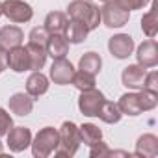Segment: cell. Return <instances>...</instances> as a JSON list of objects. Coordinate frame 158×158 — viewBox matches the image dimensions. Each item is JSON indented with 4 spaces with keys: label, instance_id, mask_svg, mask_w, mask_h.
<instances>
[{
    "label": "cell",
    "instance_id": "obj_1",
    "mask_svg": "<svg viewBox=\"0 0 158 158\" xmlns=\"http://www.w3.org/2000/svg\"><path fill=\"white\" fill-rule=\"evenodd\" d=\"M67 17L88 26V30H95L101 24V8L89 0H73L67 6Z\"/></svg>",
    "mask_w": 158,
    "mask_h": 158
},
{
    "label": "cell",
    "instance_id": "obj_2",
    "mask_svg": "<svg viewBox=\"0 0 158 158\" xmlns=\"http://www.w3.org/2000/svg\"><path fill=\"white\" fill-rule=\"evenodd\" d=\"M58 136H60V141H58V147L54 151L56 156H61V158H71L78 152L80 149V132H78V125L73 123V121H63L61 127L58 128Z\"/></svg>",
    "mask_w": 158,
    "mask_h": 158
},
{
    "label": "cell",
    "instance_id": "obj_3",
    "mask_svg": "<svg viewBox=\"0 0 158 158\" xmlns=\"http://www.w3.org/2000/svg\"><path fill=\"white\" fill-rule=\"evenodd\" d=\"M58 141H60V136H58V128L54 127H45L41 128L34 138H32V154L35 158H47L50 156L56 147H58Z\"/></svg>",
    "mask_w": 158,
    "mask_h": 158
},
{
    "label": "cell",
    "instance_id": "obj_4",
    "mask_svg": "<svg viewBox=\"0 0 158 158\" xmlns=\"http://www.w3.org/2000/svg\"><path fill=\"white\" fill-rule=\"evenodd\" d=\"M2 15L8 17L13 24H24L30 23L34 17V10L24 0H4L2 2Z\"/></svg>",
    "mask_w": 158,
    "mask_h": 158
},
{
    "label": "cell",
    "instance_id": "obj_5",
    "mask_svg": "<svg viewBox=\"0 0 158 158\" xmlns=\"http://www.w3.org/2000/svg\"><path fill=\"white\" fill-rule=\"evenodd\" d=\"M128 19H130V11L123 10L115 0L106 2L101 8V23L108 28H123L125 24H128Z\"/></svg>",
    "mask_w": 158,
    "mask_h": 158
},
{
    "label": "cell",
    "instance_id": "obj_6",
    "mask_svg": "<svg viewBox=\"0 0 158 158\" xmlns=\"http://www.w3.org/2000/svg\"><path fill=\"white\" fill-rule=\"evenodd\" d=\"M104 93L99 91L97 88L80 91V97H78V110L82 112V115L86 117H97L101 104L104 102Z\"/></svg>",
    "mask_w": 158,
    "mask_h": 158
},
{
    "label": "cell",
    "instance_id": "obj_7",
    "mask_svg": "<svg viewBox=\"0 0 158 158\" xmlns=\"http://www.w3.org/2000/svg\"><path fill=\"white\" fill-rule=\"evenodd\" d=\"M32 130L28 127H11L6 134V145L11 152H23L32 143Z\"/></svg>",
    "mask_w": 158,
    "mask_h": 158
},
{
    "label": "cell",
    "instance_id": "obj_8",
    "mask_svg": "<svg viewBox=\"0 0 158 158\" xmlns=\"http://www.w3.org/2000/svg\"><path fill=\"white\" fill-rule=\"evenodd\" d=\"M74 74V67L67 58H56L52 60L50 71H48V78L56 84V86H67L71 84V78Z\"/></svg>",
    "mask_w": 158,
    "mask_h": 158
},
{
    "label": "cell",
    "instance_id": "obj_9",
    "mask_svg": "<svg viewBox=\"0 0 158 158\" xmlns=\"http://www.w3.org/2000/svg\"><path fill=\"white\" fill-rule=\"evenodd\" d=\"M134 48H136L134 39L128 34H115L108 39V50L117 60H127L128 56H132Z\"/></svg>",
    "mask_w": 158,
    "mask_h": 158
},
{
    "label": "cell",
    "instance_id": "obj_10",
    "mask_svg": "<svg viewBox=\"0 0 158 158\" xmlns=\"http://www.w3.org/2000/svg\"><path fill=\"white\" fill-rule=\"evenodd\" d=\"M136 60L141 67L151 69L158 65V47L154 39H145L143 43L138 45L136 48Z\"/></svg>",
    "mask_w": 158,
    "mask_h": 158
},
{
    "label": "cell",
    "instance_id": "obj_11",
    "mask_svg": "<svg viewBox=\"0 0 158 158\" xmlns=\"http://www.w3.org/2000/svg\"><path fill=\"white\" fill-rule=\"evenodd\" d=\"M145 74H147V69L145 67H141L139 63H132V65H128V67L123 69V73H121V82H123L125 88L138 91V89L143 88V78H145Z\"/></svg>",
    "mask_w": 158,
    "mask_h": 158
},
{
    "label": "cell",
    "instance_id": "obj_12",
    "mask_svg": "<svg viewBox=\"0 0 158 158\" xmlns=\"http://www.w3.org/2000/svg\"><path fill=\"white\" fill-rule=\"evenodd\" d=\"M8 67L13 73L30 71V56H28L26 47L19 45V47H13V48L8 50Z\"/></svg>",
    "mask_w": 158,
    "mask_h": 158
},
{
    "label": "cell",
    "instance_id": "obj_13",
    "mask_svg": "<svg viewBox=\"0 0 158 158\" xmlns=\"http://www.w3.org/2000/svg\"><path fill=\"white\" fill-rule=\"evenodd\" d=\"M48 86H50V78L47 74H43L41 71H32V74L26 80V93L34 99H39L48 91Z\"/></svg>",
    "mask_w": 158,
    "mask_h": 158
},
{
    "label": "cell",
    "instance_id": "obj_14",
    "mask_svg": "<svg viewBox=\"0 0 158 158\" xmlns=\"http://www.w3.org/2000/svg\"><path fill=\"white\" fill-rule=\"evenodd\" d=\"M8 106H10L11 114H15L19 117H26L34 110V97H30L28 93H13L8 99Z\"/></svg>",
    "mask_w": 158,
    "mask_h": 158
},
{
    "label": "cell",
    "instance_id": "obj_15",
    "mask_svg": "<svg viewBox=\"0 0 158 158\" xmlns=\"http://www.w3.org/2000/svg\"><path fill=\"white\" fill-rule=\"evenodd\" d=\"M45 50H47V56H50L52 60L65 58L69 54V41L65 39L63 34H50L45 45Z\"/></svg>",
    "mask_w": 158,
    "mask_h": 158
},
{
    "label": "cell",
    "instance_id": "obj_16",
    "mask_svg": "<svg viewBox=\"0 0 158 158\" xmlns=\"http://www.w3.org/2000/svg\"><path fill=\"white\" fill-rule=\"evenodd\" d=\"M158 154V138L154 134H143L136 141V151L134 156H143V158H154Z\"/></svg>",
    "mask_w": 158,
    "mask_h": 158
},
{
    "label": "cell",
    "instance_id": "obj_17",
    "mask_svg": "<svg viewBox=\"0 0 158 158\" xmlns=\"http://www.w3.org/2000/svg\"><path fill=\"white\" fill-rule=\"evenodd\" d=\"M24 41V32L15 26V24H8L4 28H0V45H2L4 48H13V47H19L23 45Z\"/></svg>",
    "mask_w": 158,
    "mask_h": 158
},
{
    "label": "cell",
    "instance_id": "obj_18",
    "mask_svg": "<svg viewBox=\"0 0 158 158\" xmlns=\"http://www.w3.org/2000/svg\"><path fill=\"white\" fill-rule=\"evenodd\" d=\"M117 106L121 110L123 115H130V117H136L141 112V106H139V99H138V91H128V93H123L117 101Z\"/></svg>",
    "mask_w": 158,
    "mask_h": 158
},
{
    "label": "cell",
    "instance_id": "obj_19",
    "mask_svg": "<svg viewBox=\"0 0 158 158\" xmlns=\"http://www.w3.org/2000/svg\"><path fill=\"white\" fill-rule=\"evenodd\" d=\"M88 34H89V30H88L86 24L78 23V21H73V19H69L67 28H65V32H63V35H65V39L69 41V45L84 43L86 37H88Z\"/></svg>",
    "mask_w": 158,
    "mask_h": 158
},
{
    "label": "cell",
    "instance_id": "obj_20",
    "mask_svg": "<svg viewBox=\"0 0 158 158\" xmlns=\"http://www.w3.org/2000/svg\"><path fill=\"white\" fill-rule=\"evenodd\" d=\"M67 23H69V17L67 13L63 11H50L47 17H45V28L48 34H63L65 28H67Z\"/></svg>",
    "mask_w": 158,
    "mask_h": 158
},
{
    "label": "cell",
    "instance_id": "obj_21",
    "mask_svg": "<svg viewBox=\"0 0 158 158\" xmlns=\"http://www.w3.org/2000/svg\"><path fill=\"white\" fill-rule=\"evenodd\" d=\"M97 117H99L102 123H106V125H115V123L121 121L123 114H121L117 102H112V101H106V99H104V102H102L101 108H99Z\"/></svg>",
    "mask_w": 158,
    "mask_h": 158
},
{
    "label": "cell",
    "instance_id": "obj_22",
    "mask_svg": "<svg viewBox=\"0 0 158 158\" xmlns=\"http://www.w3.org/2000/svg\"><path fill=\"white\" fill-rule=\"evenodd\" d=\"M78 69L97 76V74L101 73V69H102V58H101V54H97V52H93V50L82 54L80 60H78Z\"/></svg>",
    "mask_w": 158,
    "mask_h": 158
},
{
    "label": "cell",
    "instance_id": "obj_23",
    "mask_svg": "<svg viewBox=\"0 0 158 158\" xmlns=\"http://www.w3.org/2000/svg\"><path fill=\"white\" fill-rule=\"evenodd\" d=\"M78 132H80V143L91 147L93 143H97L99 139H102V130L93 125V123H84L78 127Z\"/></svg>",
    "mask_w": 158,
    "mask_h": 158
},
{
    "label": "cell",
    "instance_id": "obj_24",
    "mask_svg": "<svg viewBox=\"0 0 158 158\" xmlns=\"http://www.w3.org/2000/svg\"><path fill=\"white\" fill-rule=\"evenodd\" d=\"M26 50H28V56H30V71H41L45 67V63H47V50H45V47L28 43Z\"/></svg>",
    "mask_w": 158,
    "mask_h": 158
},
{
    "label": "cell",
    "instance_id": "obj_25",
    "mask_svg": "<svg viewBox=\"0 0 158 158\" xmlns=\"http://www.w3.org/2000/svg\"><path fill=\"white\" fill-rule=\"evenodd\" d=\"M71 84L78 89V91H86V89H91L95 88V74H89L86 71H74L73 78H71Z\"/></svg>",
    "mask_w": 158,
    "mask_h": 158
},
{
    "label": "cell",
    "instance_id": "obj_26",
    "mask_svg": "<svg viewBox=\"0 0 158 158\" xmlns=\"http://www.w3.org/2000/svg\"><path fill=\"white\" fill-rule=\"evenodd\" d=\"M141 32L147 35V39H154L158 34V21H156V10H151L143 13L141 17Z\"/></svg>",
    "mask_w": 158,
    "mask_h": 158
},
{
    "label": "cell",
    "instance_id": "obj_27",
    "mask_svg": "<svg viewBox=\"0 0 158 158\" xmlns=\"http://www.w3.org/2000/svg\"><path fill=\"white\" fill-rule=\"evenodd\" d=\"M138 99H139V106L141 112H151L158 106V93L156 91H149V89H138Z\"/></svg>",
    "mask_w": 158,
    "mask_h": 158
},
{
    "label": "cell",
    "instance_id": "obj_28",
    "mask_svg": "<svg viewBox=\"0 0 158 158\" xmlns=\"http://www.w3.org/2000/svg\"><path fill=\"white\" fill-rule=\"evenodd\" d=\"M48 35H50V34L47 32L45 26H35V28H32L30 34H28V43H32V45H39V47H45L47 41H48Z\"/></svg>",
    "mask_w": 158,
    "mask_h": 158
},
{
    "label": "cell",
    "instance_id": "obj_29",
    "mask_svg": "<svg viewBox=\"0 0 158 158\" xmlns=\"http://www.w3.org/2000/svg\"><path fill=\"white\" fill-rule=\"evenodd\" d=\"M89 156L91 158H106V156H110V147L102 139H99L97 143H93L89 147Z\"/></svg>",
    "mask_w": 158,
    "mask_h": 158
},
{
    "label": "cell",
    "instance_id": "obj_30",
    "mask_svg": "<svg viewBox=\"0 0 158 158\" xmlns=\"http://www.w3.org/2000/svg\"><path fill=\"white\" fill-rule=\"evenodd\" d=\"M13 127V119L11 115L8 114V110H4L2 106H0V138L6 136L10 132V128Z\"/></svg>",
    "mask_w": 158,
    "mask_h": 158
},
{
    "label": "cell",
    "instance_id": "obj_31",
    "mask_svg": "<svg viewBox=\"0 0 158 158\" xmlns=\"http://www.w3.org/2000/svg\"><path fill=\"white\" fill-rule=\"evenodd\" d=\"M115 2L123 8V10H127V11H134V10H143L151 0H115Z\"/></svg>",
    "mask_w": 158,
    "mask_h": 158
},
{
    "label": "cell",
    "instance_id": "obj_32",
    "mask_svg": "<svg viewBox=\"0 0 158 158\" xmlns=\"http://www.w3.org/2000/svg\"><path fill=\"white\" fill-rule=\"evenodd\" d=\"M143 89L158 93V73L156 71H147V74L143 78Z\"/></svg>",
    "mask_w": 158,
    "mask_h": 158
},
{
    "label": "cell",
    "instance_id": "obj_33",
    "mask_svg": "<svg viewBox=\"0 0 158 158\" xmlns=\"http://www.w3.org/2000/svg\"><path fill=\"white\" fill-rule=\"evenodd\" d=\"M8 69V48H4L0 45V71H6Z\"/></svg>",
    "mask_w": 158,
    "mask_h": 158
},
{
    "label": "cell",
    "instance_id": "obj_34",
    "mask_svg": "<svg viewBox=\"0 0 158 158\" xmlns=\"http://www.w3.org/2000/svg\"><path fill=\"white\" fill-rule=\"evenodd\" d=\"M2 154H4V143L0 141V156H2Z\"/></svg>",
    "mask_w": 158,
    "mask_h": 158
},
{
    "label": "cell",
    "instance_id": "obj_35",
    "mask_svg": "<svg viewBox=\"0 0 158 158\" xmlns=\"http://www.w3.org/2000/svg\"><path fill=\"white\" fill-rule=\"evenodd\" d=\"M99 2H102V4H106V2H114V0H99Z\"/></svg>",
    "mask_w": 158,
    "mask_h": 158
},
{
    "label": "cell",
    "instance_id": "obj_36",
    "mask_svg": "<svg viewBox=\"0 0 158 158\" xmlns=\"http://www.w3.org/2000/svg\"><path fill=\"white\" fill-rule=\"evenodd\" d=\"M0 17H2V2H0Z\"/></svg>",
    "mask_w": 158,
    "mask_h": 158
},
{
    "label": "cell",
    "instance_id": "obj_37",
    "mask_svg": "<svg viewBox=\"0 0 158 158\" xmlns=\"http://www.w3.org/2000/svg\"><path fill=\"white\" fill-rule=\"evenodd\" d=\"M0 74H2V71H0Z\"/></svg>",
    "mask_w": 158,
    "mask_h": 158
}]
</instances>
